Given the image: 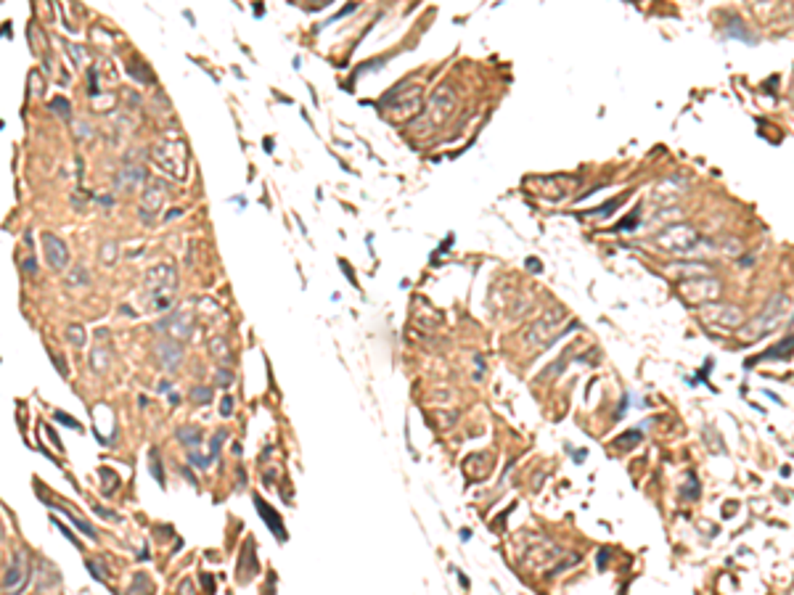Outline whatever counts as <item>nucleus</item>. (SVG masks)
Wrapping results in <instances>:
<instances>
[{"mask_svg":"<svg viewBox=\"0 0 794 595\" xmlns=\"http://www.w3.org/2000/svg\"><path fill=\"white\" fill-rule=\"evenodd\" d=\"M656 246L675 257H702L699 252L707 246V241L689 225H670L662 233H656Z\"/></svg>","mask_w":794,"mask_h":595,"instance_id":"nucleus-1","label":"nucleus"},{"mask_svg":"<svg viewBox=\"0 0 794 595\" xmlns=\"http://www.w3.org/2000/svg\"><path fill=\"white\" fill-rule=\"evenodd\" d=\"M175 265L173 262H162L146 272V291L151 296V307L154 310H167L175 302Z\"/></svg>","mask_w":794,"mask_h":595,"instance_id":"nucleus-2","label":"nucleus"},{"mask_svg":"<svg viewBox=\"0 0 794 595\" xmlns=\"http://www.w3.org/2000/svg\"><path fill=\"white\" fill-rule=\"evenodd\" d=\"M151 159L154 164H159V170L164 175H170L175 180L186 177V167H189V151L183 140H162L151 149Z\"/></svg>","mask_w":794,"mask_h":595,"instance_id":"nucleus-3","label":"nucleus"},{"mask_svg":"<svg viewBox=\"0 0 794 595\" xmlns=\"http://www.w3.org/2000/svg\"><path fill=\"white\" fill-rule=\"evenodd\" d=\"M455 111V93L450 90L448 85H440L434 90V96L429 98V106L424 109V114L411 122V127H418V130H429V127H440L445 125L448 117Z\"/></svg>","mask_w":794,"mask_h":595,"instance_id":"nucleus-4","label":"nucleus"},{"mask_svg":"<svg viewBox=\"0 0 794 595\" xmlns=\"http://www.w3.org/2000/svg\"><path fill=\"white\" fill-rule=\"evenodd\" d=\"M786 310H789V296L786 294H776L768 305H765V310L760 312L758 318H752V323L747 325V336H752V339H760V336H768V334H773L778 325L784 323V315H786Z\"/></svg>","mask_w":794,"mask_h":595,"instance_id":"nucleus-5","label":"nucleus"},{"mask_svg":"<svg viewBox=\"0 0 794 595\" xmlns=\"http://www.w3.org/2000/svg\"><path fill=\"white\" fill-rule=\"evenodd\" d=\"M527 183H535L537 196H546V199H567L570 191H575L577 186V177L575 175H548V177H527Z\"/></svg>","mask_w":794,"mask_h":595,"instance_id":"nucleus-6","label":"nucleus"},{"mask_svg":"<svg viewBox=\"0 0 794 595\" xmlns=\"http://www.w3.org/2000/svg\"><path fill=\"white\" fill-rule=\"evenodd\" d=\"M164 183H159V180H151L149 186L143 188V193H140V206H138V217L140 222H146V225H154L156 220H159V212H162V206H164Z\"/></svg>","mask_w":794,"mask_h":595,"instance_id":"nucleus-7","label":"nucleus"},{"mask_svg":"<svg viewBox=\"0 0 794 595\" xmlns=\"http://www.w3.org/2000/svg\"><path fill=\"white\" fill-rule=\"evenodd\" d=\"M30 579V559H27V550H17L11 566L6 569V577H3V593H17L27 585Z\"/></svg>","mask_w":794,"mask_h":595,"instance_id":"nucleus-8","label":"nucleus"},{"mask_svg":"<svg viewBox=\"0 0 794 595\" xmlns=\"http://www.w3.org/2000/svg\"><path fill=\"white\" fill-rule=\"evenodd\" d=\"M43 246H45V259H48V265H51L53 270H64L67 262H69L67 244L58 236H53V233H45V236H43Z\"/></svg>","mask_w":794,"mask_h":595,"instance_id":"nucleus-9","label":"nucleus"},{"mask_svg":"<svg viewBox=\"0 0 794 595\" xmlns=\"http://www.w3.org/2000/svg\"><path fill=\"white\" fill-rule=\"evenodd\" d=\"M156 357H159V365H162L164 371H175V368L183 363V347H180L173 336L159 339V344H156Z\"/></svg>","mask_w":794,"mask_h":595,"instance_id":"nucleus-10","label":"nucleus"},{"mask_svg":"<svg viewBox=\"0 0 794 595\" xmlns=\"http://www.w3.org/2000/svg\"><path fill=\"white\" fill-rule=\"evenodd\" d=\"M156 331H167L173 339H189L191 331H193V318L191 315H170V318H164V321H159V323L154 325Z\"/></svg>","mask_w":794,"mask_h":595,"instance_id":"nucleus-11","label":"nucleus"},{"mask_svg":"<svg viewBox=\"0 0 794 595\" xmlns=\"http://www.w3.org/2000/svg\"><path fill=\"white\" fill-rule=\"evenodd\" d=\"M255 506H257V513L262 516V521H265V524L270 527V532L276 534V540H281V543H283V540H286V532H283V521H281V516H278L276 510L270 508L268 503H262V497H259V495H255Z\"/></svg>","mask_w":794,"mask_h":595,"instance_id":"nucleus-12","label":"nucleus"},{"mask_svg":"<svg viewBox=\"0 0 794 595\" xmlns=\"http://www.w3.org/2000/svg\"><path fill=\"white\" fill-rule=\"evenodd\" d=\"M792 349H794V336H786V339H781L776 344V347H771L768 352H762V355H758L752 363H747V365H755V363H765V360H789L792 357Z\"/></svg>","mask_w":794,"mask_h":595,"instance_id":"nucleus-13","label":"nucleus"},{"mask_svg":"<svg viewBox=\"0 0 794 595\" xmlns=\"http://www.w3.org/2000/svg\"><path fill=\"white\" fill-rule=\"evenodd\" d=\"M143 177H146V172H143V167H122L120 172H117V188L120 191H136V188L143 183Z\"/></svg>","mask_w":794,"mask_h":595,"instance_id":"nucleus-14","label":"nucleus"},{"mask_svg":"<svg viewBox=\"0 0 794 595\" xmlns=\"http://www.w3.org/2000/svg\"><path fill=\"white\" fill-rule=\"evenodd\" d=\"M178 440L186 444V447H196V444H202V429H199V426H183V429L178 431Z\"/></svg>","mask_w":794,"mask_h":595,"instance_id":"nucleus-15","label":"nucleus"},{"mask_svg":"<svg viewBox=\"0 0 794 595\" xmlns=\"http://www.w3.org/2000/svg\"><path fill=\"white\" fill-rule=\"evenodd\" d=\"M620 204H622V199H609L606 204L596 206V209H590L588 215H590V217H606V215H612V212H614V209H617Z\"/></svg>","mask_w":794,"mask_h":595,"instance_id":"nucleus-16","label":"nucleus"},{"mask_svg":"<svg viewBox=\"0 0 794 595\" xmlns=\"http://www.w3.org/2000/svg\"><path fill=\"white\" fill-rule=\"evenodd\" d=\"M209 400H212V389H209V387H193V389H191V402L207 405Z\"/></svg>","mask_w":794,"mask_h":595,"instance_id":"nucleus-17","label":"nucleus"},{"mask_svg":"<svg viewBox=\"0 0 794 595\" xmlns=\"http://www.w3.org/2000/svg\"><path fill=\"white\" fill-rule=\"evenodd\" d=\"M64 510V513H67V516H69L72 519V524H74V527L80 529V532H83V534H85V537H93V540H96V529L90 527V524H87V521H83V519H77V516H74V513H72L69 508H61Z\"/></svg>","mask_w":794,"mask_h":595,"instance_id":"nucleus-18","label":"nucleus"},{"mask_svg":"<svg viewBox=\"0 0 794 595\" xmlns=\"http://www.w3.org/2000/svg\"><path fill=\"white\" fill-rule=\"evenodd\" d=\"M149 455H151V476H154L156 482H159V487H164V471H162V460H159V453H156V450H151Z\"/></svg>","mask_w":794,"mask_h":595,"instance_id":"nucleus-19","label":"nucleus"},{"mask_svg":"<svg viewBox=\"0 0 794 595\" xmlns=\"http://www.w3.org/2000/svg\"><path fill=\"white\" fill-rule=\"evenodd\" d=\"M67 336H69V341L74 344V347H83V344H85V331H83V325H69V328H67Z\"/></svg>","mask_w":794,"mask_h":595,"instance_id":"nucleus-20","label":"nucleus"},{"mask_svg":"<svg viewBox=\"0 0 794 595\" xmlns=\"http://www.w3.org/2000/svg\"><path fill=\"white\" fill-rule=\"evenodd\" d=\"M101 479H104V495H111L114 493V487L120 484V479H117V474H111L109 468H101Z\"/></svg>","mask_w":794,"mask_h":595,"instance_id":"nucleus-21","label":"nucleus"},{"mask_svg":"<svg viewBox=\"0 0 794 595\" xmlns=\"http://www.w3.org/2000/svg\"><path fill=\"white\" fill-rule=\"evenodd\" d=\"M209 349H212V355L215 357H220V363H228V360H230V352H228V349H225V341L223 339H215L212 341V347H209Z\"/></svg>","mask_w":794,"mask_h":595,"instance_id":"nucleus-22","label":"nucleus"},{"mask_svg":"<svg viewBox=\"0 0 794 595\" xmlns=\"http://www.w3.org/2000/svg\"><path fill=\"white\" fill-rule=\"evenodd\" d=\"M639 212H641V209H636V212H633V215H630L627 220H622L620 225H617V228L612 230V233H622V230H633V228L639 225Z\"/></svg>","mask_w":794,"mask_h":595,"instance_id":"nucleus-23","label":"nucleus"},{"mask_svg":"<svg viewBox=\"0 0 794 595\" xmlns=\"http://www.w3.org/2000/svg\"><path fill=\"white\" fill-rule=\"evenodd\" d=\"M130 72H133V77H138V80H143V83H154V74L146 69V64H140L138 67H130Z\"/></svg>","mask_w":794,"mask_h":595,"instance_id":"nucleus-24","label":"nucleus"},{"mask_svg":"<svg viewBox=\"0 0 794 595\" xmlns=\"http://www.w3.org/2000/svg\"><path fill=\"white\" fill-rule=\"evenodd\" d=\"M51 109L56 114H61L64 119H69V103H67V98H53Z\"/></svg>","mask_w":794,"mask_h":595,"instance_id":"nucleus-25","label":"nucleus"},{"mask_svg":"<svg viewBox=\"0 0 794 595\" xmlns=\"http://www.w3.org/2000/svg\"><path fill=\"white\" fill-rule=\"evenodd\" d=\"M53 418H56V421H61L64 426H69V429H74V431H80V424H77L72 415H67L64 410H56V413H53Z\"/></svg>","mask_w":794,"mask_h":595,"instance_id":"nucleus-26","label":"nucleus"},{"mask_svg":"<svg viewBox=\"0 0 794 595\" xmlns=\"http://www.w3.org/2000/svg\"><path fill=\"white\" fill-rule=\"evenodd\" d=\"M69 283H74V286H80V283H83V286H85V283H90V275H87V270H85V268H77V270L72 272Z\"/></svg>","mask_w":794,"mask_h":595,"instance_id":"nucleus-27","label":"nucleus"},{"mask_svg":"<svg viewBox=\"0 0 794 595\" xmlns=\"http://www.w3.org/2000/svg\"><path fill=\"white\" fill-rule=\"evenodd\" d=\"M106 357H109V352H93V357H90V360H93V368L104 371L106 365H109V360H106Z\"/></svg>","mask_w":794,"mask_h":595,"instance_id":"nucleus-28","label":"nucleus"},{"mask_svg":"<svg viewBox=\"0 0 794 595\" xmlns=\"http://www.w3.org/2000/svg\"><path fill=\"white\" fill-rule=\"evenodd\" d=\"M225 440V431H217L215 434V440H212V447H209V455H212V460L217 458V453H220V442Z\"/></svg>","mask_w":794,"mask_h":595,"instance_id":"nucleus-29","label":"nucleus"},{"mask_svg":"<svg viewBox=\"0 0 794 595\" xmlns=\"http://www.w3.org/2000/svg\"><path fill=\"white\" fill-rule=\"evenodd\" d=\"M191 463H193L196 468H207L209 463H212V455H196V453H191Z\"/></svg>","mask_w":794,"mask_h":595,"instance_id":"nucleus-30","label":"nucleus"},{"mask_svg":"<svg viewBox=\"0 0 794 595\" xmlns=\"http://www.w3.org/2000/svg\"><path fill=\"white\" fill-rule=\"evenodd\" d=\"M87 569H90V574H93V577L98 579V582H106V574H104V569H101V566H98V563L96 561H87Z\"/></svg>","mask_w":794,"mask_h":595,"instance_id":"nucleus-31","label":"nucleus"},{"mask_svg":"<svg viewBox=\"0 0 794 595\" xmlns=\"http://www.w3.org/2000/svg\"><path fill=\"white\" fill-rule=\"evenodd\" d=\"M21 270L27 272V275H35V270H37V265H35V257H27V259H24V262H21Z\"/></svg>","mask_w":794,"mask_h":595,"instance_id":"nucleus-32","label":"nucleus"},{"mask_svg":"<svg viewBox=\"0 0 794 595\" xmlns=\"http://www.w3.org/2000/svg\"><path fill=\"white\" fill-rule=\"evenodd\" d=\"M230 413H233V400H230V397H223V402H220V415L228 418Z\"/></svg>","mask_w":794,"mask_h":595,"instance_id":"nucleus-33","label":"nucleus"},{"mask_svg":"<svg viewBox=\"0 0 794 595\" xmlns=\"http://www.w3.org/2000/svg\"><path fill=\"white\" fill-rule=\"evenodd\" d=\"M53 524H56V527H58V529H61V532H64V537H67V540H72V543H74V545H77V548H83V545H80V543H77V537H74V534H72V532H69V529H67V527H64V524H61V521H58V519H53Z\"/></svg>","mask_w":794,"mask_h":595,"instance_id":"nucleus-34","label":"nucleus"},{"mask_svg":"<svg viewBox=\"0 0 794 595\" xmlns=\"http://www.w3.org/2000/svg\"><path fill=\"white\" fill-rule=\"evenodd\" d=\"M138 587H143L146 593H151V582H149V579L143 577V574H140V579L136 577V582H133V590H138Z\"/></svg>","mask_w":794,"mask_h":595,"instance_id":"nucleus-35","label":"nucleus"},{"mask_svg":"<svg viewBox=\"0 0 794 595\" xmlns=\"http://www.w3.org/2000/svg\"><path fill=\"white\" fill-rule=\"evenodd\" d=\"M96 513H98V516H104V519H109V521H120V516H117V513H111V510H106V508H101V506H96Z\"/></svg>","mask_w":794,"mask_h":595,"instance_id":"nucleus-36","label":"nucleus"},{"mask_svg":"<svg viewBox=\"0 0 794 595\" xmlns=\"http://www.w3.org/2000/svg\"><path fill=\"white\" fill-rule=\"evenodd\" d=\"M69 53L74 56V58H77V64H83V61H85V51H83L80 45H69Z\"/></svg>","mask_w":794,"mask_h":595,"instance_id":"nucleus-37","label":"nucleus"},{"mask_svg":"<svg viewBox=\"0 0 794 595\" xmlns=\"http://www.w3.org/2000/svg\"><path fill=\"white\" fill-rule=\"evenodd\" d=\"M230 381H233V376L228 374V371H217V384H220V387H228Z\"/></svg>","mask_w":794,"mask_h":595,"instance_id":"nucleus-38","label":"nucleus"},{"mask_svg":"<svg viewBox=\"0 0 794 595\" xmlns=\"http://www.w3.org/2000/svg\"><path fill=\"white\" fill-rule=\"evenodd\" d=\"M111 249H114V244H106V246H104V262H111V259H114Z\"/></svg>","mask_w":794,"mask_h":595,"instance_id":"nucleus-39","label":"nucleus"},{"mask_svg":"<svg viewBox=\"0 0 794 595\" xmlns=\"http://www.w3.org/2000/svg\"><path fill=\"white\" fill-rule=\"evenodd\" d=\"M202 582H204V585H207V590H209V593H215V582H212V577H207V574H204V577H202Z\"/></svg>","mask_w":794,"mask_h":595,"instance_id":"nucleus-40","label":"nucleus"},{"mask_svg":"<svg viewBox=\"0 0 794 595\" xmlns=\"http://www.w3.org/2000/svg\"><path fill=\"white\" fill-rule=\"evenodd\" d=\"M173 389V384H170V381H162V384H159V391H170Z\"/></svg>","mask_w":794,"mask_h":595,"instance_id":"nucleus-41","label":"nucleus"},{"mask_svg":"<svg viewBox=\"0 0 794 595\" xmlns=\"http://www.w3.org/2000/svg\"><path fill=\"white\" fill-rule=\"evenodd\" d=\"M170 405H180V397H178V394H170Z\"/></svg>","mask_w":794,"mask_h":595,"instance_id":"nucleus-42","label":"nucleus"}]
</instances>
